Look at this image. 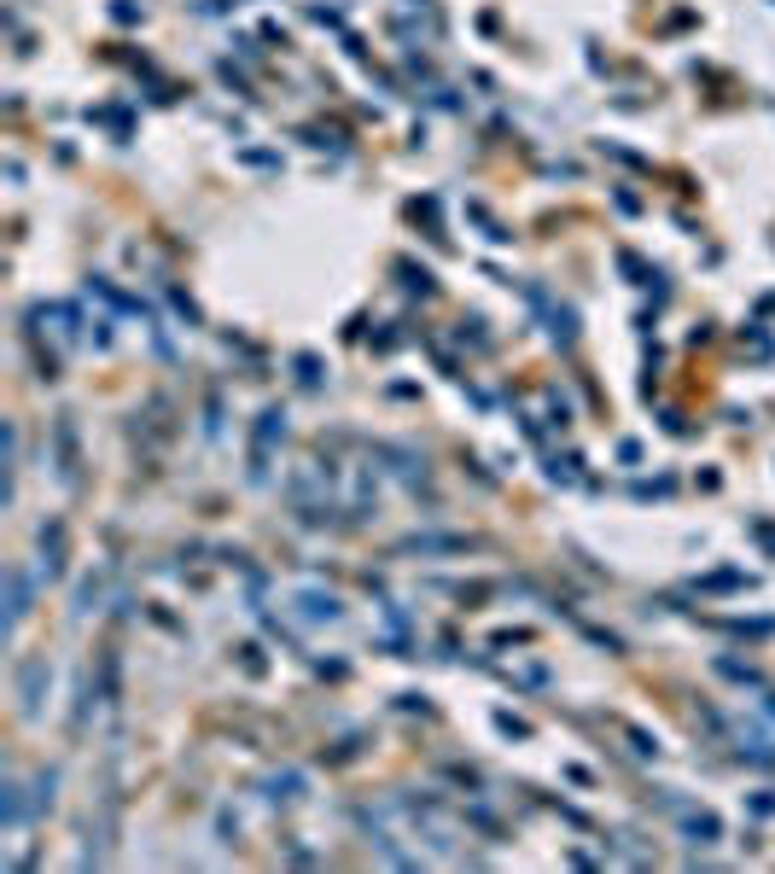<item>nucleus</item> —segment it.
I'll list each match as a JSON object with an SVG mask.
<instances>
[{
  "label": "nucleus",
  "instance_id": "obj_1",
  "mask_svg": "<svg viewBox=\"0 0 775 874\" xmlns=\"http://www.w3.org/2000/svg\"><path fill=\"white\" fill-rule=\"evenodd\" d=\"M274 437H286V414H280V408H269V414L257 420V437H251V478H257V484L269 478V449H274Z\"/></svg>",
  "mask_w": 775,
  "mask_h": 874
},
{
  "label": "nucleus",
  "instance_id": "obj_2",
  "mask_svg": "<svg viewBox=\"0 0 775 874\" xmlns=\"http://www.w3.org/2000/svg\"><path fill=\"white\" fill-rule=\"evenodd\" d=\"M41 688H47V659H24L18 665V706H24V717L41 711Z\"/></svg>",
  "mask_w": 775,
  "mask_h": 874
},
{
  "label": "nucleus",
  "instance_id": "obj_3",
  "mask_svg": "<svg viewBox=\"0 0 775 874\" xmlns=\"http://www.w3.org/2000/svg\"><path fill=\"white\" fill-rule=\"evenodd\" d=\"M24 618H30V583H24L18 566H6V636H12Z\"/></svg>",
  "mask_w": 775,
  "mask_h": 874
},
{
  "label": "nucleus",
  "instance_id": "obj_4",
  "mask_svg": "<svg viewBox=\"0 0 775 874\" xmlns=\"http://www.w3.org/2000/svg\"><path fill=\"white\" fill-rule=\"evenodd\" d=\"M298 612H304L309 624H338L344 618V601L338 595H321V589H304L298 595Z\"/></svg>",
  "mask_w": 775,
  "mask_h": 874
},
{
  "label": "nucleus",
  "instance_id": "obj_5",
  "mask_svg": "<svg viewBox=\"0 0 775 874\" xmlns=\"http://www.w3.org/2000/svg\"><path fill=\"white\" fill-rule=\"evenodd\" d=\"M472 537H403L397 554H467Z\"/></svg>",
  "mask_w": 775,
  "mask_h": 874
},
{
  "label": "nucleus",
  "instance_id": "obj_6",
  "mask_svg": "<svg viewBox=\"0 0 775 874\" xmlns=\"http://www.w3.org/2000/svg\"><path fill=\"white\" fill-rule=\"evenodd\" d=\"M41 572L47 577L65 572V525H41Z\"/></svg>",
  "mask_w": 775,
  "mask_h": 874
},
{
  "label": "nucleus",
  "instance_id": "obj_7",
  "mask_svg": "<svg viewBox=\"0 0 775 874\" xmlns=\"http://www.w3.org/2000/svg\"><path fill=\"white\" fill-rule=\"evenodd\" d=\"M76 467H82V455H76V426H70V414L59 420V478L76 484Z\"/></svg>",
  "mask_w": 775,
  "mask_h": 874
},
{
  "label": "nucleus",
  "instance_id": "obj_8",
  "mask_svg": "<svg viewBox=\"0 0 775 874\" xmlns=\"http://www.w3.org/2000/svg\"><path fill=\"white\" fill-rule=\"evenodd\" d=\"M682 828H688V840H700V845L723 840V822H717L711 810H682Z\"/></svg>",
  "mask_w": 775,
  "mask_h": 874
},
{
  "label": "nucleus",
  "instance_id": "obj_9",
  "mask_svg": "<svg viewBox=\"0 0 775 874\" xmlns=\"http://www.w3.org/2000/svg\"><path fill=\"white\" fill-rule=\"evenodd\" d=\"M298 787H304V775H274V781H269V799H298Z\"/></svg>",
  "mask_w": 775,
  "mask_h": 874
},
{
  "label": "nucleus",
  "instance_id": "obj_10",
  "mask_svg": "<svg viewBox=\"0 0 775 874\" xmlns=\"http://www.w3.org/2000/svg\"><path fill=\"white\" fill-rule=\"evenodd\" d=\"M496 729H502V735H531V729H525L519 717H507V711H502V717H496Z\"/></svg>",
  "mask_w": 775,
  "mask_h": 874
}]
</instances>
